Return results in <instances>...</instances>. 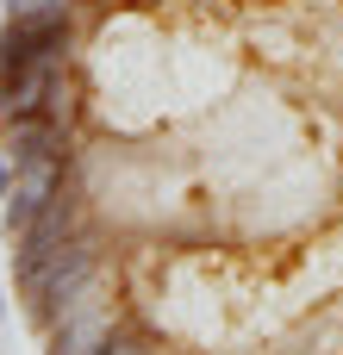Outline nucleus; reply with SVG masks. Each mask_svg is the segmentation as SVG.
<instances>
[{"instance_id": "7ed1b4c3", "label": "nucleus", "mask_w": 343, "mask_h": 355, "mask_svg": "<svg viewBox=\"0 0 343 355\" xmlns=\"http://www.w3.org/2000/svg\"><path fill=\"white\" fill-rule=\"evenodd\" d=\"M12 193V156H6V144H0V200Z\"/></svg>"}, {"instance_id": "20e7f679", "label": "nucleus", "mask_w": 343, "mask_h": 355, "mask_svg": "<svg viewBox=\"0 0 343 355\" xmlns=\"http://www.w3.org/2000/svg\"><path fill=\"white\" fill-rule=\"evenodd\" d=\"M0 318H6V300H0Z\"/></svg>"}, {"instance_id": "f257e3e1", "label": "nucleus", "mask_w": 343, "mask_h": 355, "mask_svg": "<svg viewBox=\"0 0 343 355\" xmlns=\"http://www.w3.org/2000/svg\"><path fill=\"white\" fill-rule=\"evenodd\" d=\"M112 331H119L112 300H94V306H81V312H69V318L50 324V355H100V343Z\"/></svg>"}, {"instance_id": "f03ea898", "label": "nucleus", "mask_w": 343, "mask_h": 355, "mask_svg": "<svg viewBox=\"0 0 343 355\" xmlns=\"http://www.w3.org/2000/svg\"><path fill=\"white\" fill-rule=\"evenodd\" d=\"M100 355H150V343H144L137 331H112V337L100 343Z\"/></svg>"}]
</instances>
